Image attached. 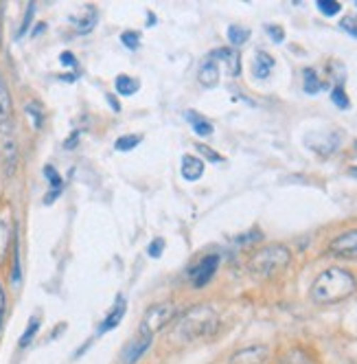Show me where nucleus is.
<instances>
[{
    "instance_id": "f257e3e1",
    "label": "nucleus",
    "mask_w": 357,
    "mask_h": 364,
    "mask_svg": "<svg viewBox=\"0 0 357 364\" xmlns=\"http://www.w3.org/2000/svg\"><path fill=\"white\" fill-rule=\"evenodd\" d=\"M219 327V316L211 305H195L185 316L173 321L171 336L175 343H195L202 338H211Z\"/></svg>"
},
{
    "instance_id": "f03ea898",
    "label": "nucleus",
    "mask_w": 357,
    "mask_h": 364,
    "mask_svg": "<svg viewBox=\"0 0 357 364\" xmlns=\"http://www.w3.org/2000/svg\"><path fill=\"white\" fill-rule=\"evenodd\" d=\"M357 290L355 277L344 268H326L320 272L312 285V301L318 305H334L348 299Z\"/></svg>"
},
{
    "instance_id": "7ed1b4c3",
    "label": "nucleus",
    "mask_w": 357,
    "mask_h": 364,
    "mask_svg": "<svg viewBox=\"0 0 357 364\" xmlns=\"http://www.w3.org/2000/svg\"><path fill=\"white\" fill-rule=\"evenodd\" d=\"M290 259H292V255L285 246H268V248H261L250 257L248 270L259 279H270L276 272L287 268Z\"/></svg>"
},
{
    "instance_id": "20e7f679",
    "label": "nucleus",
    "mask_w": 357,
    "mask_h": 364,
    "mask_svg": "<svg viewBox=\"0 0 357 364\" xmlns=\"http://www.w3.org/2000/svg\"><path fill=\"white\" fill-rule=\"evenodd\" d=\"M175 318H177V305L175 303H171V301L156 303L145 311L141 327H138V333H147V336L156 338V333L167 329Z\"/></svg>"
},
{
    "instance_id": "39448f33",
    "label": "nucleus",
    "mask_w": 357,
    "mask_h": 364,
    "mask_svg": "<svg viewBox=\"0 0 357 364\" xmlns=\"http://www.w3.org/2000/svg\"><path fill=\"white\" fill-rule=\"evenodd\" d=\"M217 266H219V255H207L199 264H195L189 270V279L193 283V288H204V285L215 277Z\"/></svg>"
},
{
    "instance_id": "423d86ee",
    "label": "nucleus",
    "mask_w": 357,
    "mask_h": 364,
    "mask_svg": "<svg viewBox=\"0 0 357 364\" xmlns=\"http://www.w3.org/2000/svg\"><path fill=\"white\" fill-rule=\"evenodd\" d=\"M151 345H154V336H147V333H138L134 341H130L123 351H121V362L123 364H136L141 362V358L151 349Z\"/></svg>"
},
{
    "instance_id": "0eeeda50",
    "label": "nucleus",
    "mask_w": 357,
    "mask_h": 364,
    "mask_svg": "<svg viewBox=\"0 0 357 364\" xmlns=\"http://www.w3.org/2000/svg\"><path fill=\"white\" fill-rule=\"evenodd\" d=\"M329 250L338 257L357 259V230H346L329 244Z\"/></svg>"
},
{
    "instance_id": "6e6552de",
    "label": "nucleus",
    "mask_w": 357,
    "mask_h": 364,
    "mask_svg": "<svg viewBox=\"0 0 357 364\" xmlns=\"http://www.w3.org/2000/svg\"><path fill=\"white\" fill-rule=\"evenodd\" d=\"M268 355H270V349L265 345H252V347L239 349L231 358V364H265Z\"/></svg>"
},
{
    "instance_id": "1a4fd4ad",
    "label": "nucleus",
    "mask_w": 357,
    "mask_h": 364,
    "mask_svg": "<svg viewBox=\"0 0 357 364\" xmlns=\"http://www.w3.org/2000/svg\"><path fill=\"white\" fill-rule=\"evenodd\" d=\"M307 143H309L312 149H316V151H320V154L326 156V154H334V151L338 149V145H340V134H338V132H326V134L318 132V134L307 136Z\"/></svg>"
},
{
    "instance_id": "9d476101",
    "label": "nucleus",
    "mask_w": 357,
    "mask_h": 364,
    "mask_svg": "<svg viewBox=\"0 0 357 364\" xmlns=\"http://www.w3.org/2000/svg\"><path fill=\"white\" fill-rule=\"evenodd\" d=\"M125 299L123 296H119L116 299V303L110 307V311L106 314V318H104V323L99 325V329H97V333L101 336V333H106V331H112L114 327H119L121 325V321H123V316H125Z\"/></svg>"
},
{
    "instance_id": "9b49d317",
    "label": "nucleus",
    "mask_w": 357,
    "mask_h": 364,
    "mask_svg": "<svg viewBox=\"0 0 357 364\" xmlns=\"http://www.w3.org/2000/svg\"><path fill=\"white\" fill-rule=\"evenodd\" d=\"M213 60H221L228 68V75L231 77H239L241 75V58L235 53L233 48H217L213 50Z\"/></svg>"
},
{
    "instance_id": "f8f14e48",
    "label": "nucleus",
    "mask_w": 357,
    "mask_h": 364,
    "mask_svg": "<svg viewBox=\"0 0 357 364\" xmlns=\"http://www.w3.org/2000/svg\"><path fill=\"white\" fill-rule=\"evenodd\" d=\"M197 80H199V84L204 88H215L219 84V68H217V62L213 58H209L207 62H202Z\"/></svg>"
},
{
    "instance_id": "ddd939ff",
    "label": "nucleus",
    "mask_w": 357,
    "mask_h": 364,
    "mask_svg": "<svg viewBox=\"0 0 357 364\" xmlns=\"http://www.w3.org/2000/svg\"><path fill=\"white\" fill-rule=\"evenodd\" d=\"M3 165H5V176H13L16 173V167H18V147H16V141L11 136H5L3 139Z\"/></svg>"
},
{
    "instance_id": "4468645a",
    "label": "nucleus",
    "mask_w": 357,
    "mask_h": 364,
    "mask_svg": "<svg viewBox=\"0 0 357 364\" xmlns=\"http://www.w3.org/2000/svg\"><path fill=\"white\" fill-rule=\"evenodd\" d=\"M272 70H274V58H270L265 50H259V53L254 55V62H252L254 77H259V80H268Z\"/></svg>"
},
{
    "instance_id": "2eb2a0df",
    "label": "nucleus",
    "mask_w": 357,
    "mask_h": 364,
    "mask_svg": "<svg viewBox=\"0 0 357 364\" xmlns=\"http://www.w3.org/2000/svg\"><path fill=\"white\" fill-rule=\"evenodd\" d=\"M185 119L193 125V132L197 134V136H211L213 134V123L211 121H207L204 117H199L197 112H193V110H187V114H185Z\"/></svg>"
},
{
    "instance_id": "dca6fc26",
    "label": "nucleus",
    "mask_w": 357,
    "mask_h": 364,
    "mask_svg": "<svg viewBox=\"0 0 357 364\" xmlns=\"http://www.w3.org/2000/svg\"><path fill=\"white\" fill-rule=\"evenodd\" d=\"M202 173H204V163L199 159H195V156H185V159H182V176H185V180L195 182V180L202 178Z\"/></svg>"
},
{
    "instance_id": "f3484780",
    "label": "nucleus",
    "mask_w": 357,
    "mask_h": 364,
    "mask_svg": "<svg viewBox=\"0 0 357 364\" xmlns=\"http://www.w3.org/2000/svg\"><path fill=\"white\" fill-rule=\"evenodd\" d=\"M11 117V97L7 90V84L0 77V125H5Z\"/></svg>"
},
{
    "instance_id": "a211bd4d",
    "label": "nucleus",
    "mask_w": 357,
    "mask_h": 364,
    "mask_svg": "<svg viewBox=\"0 0 357 364\" xmlns=\"http://www.w3.org/2000/svg\"><path fill=\"white\" fill-rule=\"evenodd\" d=\"M44 176L48 178V185L53 187V191H50V193L46 196V200H44L46 204H50V202H53V200L60 196V191H62V176H60L53 167H50V165L44 167Z\"/></svg>"
},
{
    "instance_id": "6ab92c4d",
    "label": "nucleus",
    "mask_w": 357,
    "mask_h": 364,
    "mask_svg": "<svg viewBox=\"0 0 357 364\" xmlns=\"http://www.w3.org/2000/svg\"><path fill=\"white\" fill-rule=\"evenodd\" d=\"M114 88H116V92H119V95L130 97V95H134V92L138 90V82H136V80H132L130 75H119L116 80H114Z\"/></svg>"
},
{
    "instance_id": "aec40b11",
    "label": "nucleus",
    "mask_w": 357,
    "mask_h": 364,
    "mask_svg": "<svg viewBox=\"0 0 357 364\" xmlns=\"http://www.w3.org/2000/svg\"><path fill=\"white\" fill-rule=\"evenodd\" d=\"M97 9L92 7V5H88L86 7V16L84 18H79V20H75L72 24H75V29L77 31H82V33H88V31H92L94 29V24H97Z\"/></svg>"
},
{
    "instance_id": "412c9836",
    "label": "nucleus",
    "mask_w": 357,
    "mask_h": 364,
    "mask_svg": "<svg viewBox=\"0 0 357 364\" xmlns=\"http://www.w3.org/2000/svg\"><path fill=\"white\" fill-rule=\"evenodd\" d=\"M9 240H11V226L7 220H0V264H3L5 257H7Z\"/></svg>"
},
{
    "instance_id": "4be33fe9",
    "label": "nucleus",
    "mask_w": 357,
    "mask_h": 364,
    "mask_svg": "<svg viewBox=\"0 0 357 364\" xmlns=\"http://www.w3.org/2000/svg\"><path fill=\"white\" fill-rule=\"evenodd\" d=\"M278 364H314V362H312L309 353H304L302 349H292L278 360Z\"/></svg>"
},
{
    "instance_id": "5701e85b",
    "label": "nucleus",
    "mask_w": 357,
    "mask_h": 364,
    "mask_svg": "<svg viewBox=\"0 0 357 364\" xmlns=\"http://www.w3.org/2000/svg\"><path fill=\"white\" fill-rule=\"evenodd\" d=\"M302 77H304V92H307V95H316V92L324 86V84L318 80V75H316L314 68H304Z\"/></svg>"
},
{
    "instance_id": "b1692460",
    "label": "nucleus",
    "mask_w": 357,
    "mask_h": 364,
    "mask_svg": "<svg viewBox=\"0 0 357 364\" xmlns=\"http://www.w3.org/2000/svg\"><path fill=\"white\" fill-rule=\"evenodd\" d=\"M250 38V29L246 27H239V24H233V27H228V40H231L233 46H241L246 44Z\"/></svg>"
},
{
    "instance_id": "393cba45",
    "label": "nucleus",
    "mask_w": 357,
    "mask_h": 364,
    "mask_svg": "<svg viewBox=\"0 0 357 364\" xmlns=\"http://www.w3.org/2000/svg\"><path fill=\"white\" fill-rule=\"evenodd\" d=\"M24 112H27V117L33 119V127L35 129H42L44 125V112H42V106L38 101H29L27 106H24Z\"/></svg>"
},
{
    "instance_id": "a878e982",
    "label": "nucleus",
    "mask_w": 357,
    "mask_h": 364,
    "mask_svg": "<svg viewBox=\"0 0 357 364\" xmlns=\"http://www.w3.org/2000/svg\"><path fill=\"white\" fill-rule=\"evenodd\" d=\"M38 329H40V318L33 316V318L29 321L27 329H24V333L20 336V347H22V349H24V347H29V345L33 343V338H35Z\"/></svg>"
},
{
    "instance_id": "bb28decb",
    "label": "nucleus",
    "mask_w": 357,
    "mask_h": 364,
    "mask_svg": "<svg viewBox=\"0 0 357 364\" xmlns=\"http://www.w3.org/2000/svg\"><path fill=\"white\" fill-rule=\"evenodd\" d=\"M141 141H143V139H141L138 134H127V136H121V139H116L114 147H116L119 151H130V149H134V147H136Z\"/></svg>"
},
{
    "instance_id": "cd10ccee",
    "label": "nucleus",
    "mask_w": 357,
    "mask_h": 364,
    "mask_svg": "<svg viewBox=\"0 0 357 364\" xmlns=\"http://www.w3.org/2000/svg\"><path fill=\"white\" fill-rule=\"evenodd\" d=\"M318 9H320V14H324V16H338L340 11H342V5L338 3V0H318Z\"/></svg>"
},
{
    "instance_id": "c85d7f7f",
    "label": "nucleus",
    "mask_w": 357,
    "mask_h": 364,
    "mask_svg": "<svg viewBox=\"0 0 357 364\" xmlns=\"http://www.w3.org/2000/svg\"><path fill=\"white\" fill-rule=\"evenodd\" d=\"M331 101H334L340 110H348L351 108V101H348V97H346V92H344L342 86H336L334 88V92H331Z\"/></svg>"
},
{
    "instance_id": "c756f323",
    "label": "nucleus",
    "mask_w": 357,
    "mask_h": 364,
    "mask_svg": "<svg viewBox=\"0 0 357 364\" xmlns=\"http://www.w3.org/2000/svg\"><path fill=\"white\" fill-rule=\"evenodd\" d=\"M33 14H35V3H29V5H27V11H24V20H22V24H20L18 38H22L24 33L29 31V27H31V20H33Z\"/></svg>"
},
{
    "instance_id": "7c9ffc66",
    "label": "nucleus",
    "mask_w": 357,
    "mask_h": 364,
    "mask_svg": "<svg viewBox=\"0 0 357 364\" xmlns=\"http://www.w3.org/2000/svg\"><path fill=\"white\" fill-rule=\"evenodd\" d=\"M121 42L130 48V50H136L138 46H141V36L136 33V31H125L123 36H121Z\"/></svg>"
},
{
    "instance_id": "2f4dec72",
    "label": "nucleus",
    "mask_w": 357,
    "mask_h": 364,
    "mask_svg": "<svg viewBox=\"0 0 357 364\" xmlns=\"http://www.w3.org/2000/svg\"><path fill=\"white\" fill-rule=\"evenodd\" d=\"M163 250H165V240H154L149 244V248H147V255L151 257V259H158L160 255H163Z\"/></svg>"
},
{
    "instance_id": "473e14b6",
    "label": "nucleus",
    "mask_w": 357,
    "mask_h": 364,
    "mask_svg": "<svg viewBox=\"0 0 357 364\" xmlns=\"http://www.w3.org/2000/svg\"><path fill=\"white\" fill-rule=\"evenodd\" d=\"M197 151L204 156V159H209L211 163H221V161H224L217 151H213V149H211V147H207V145H197Z\"/></svg>"
},
{
    "instance_id": "72a5a7b5",
    "label": "nucleus",
    "mask_w": 357,
    "mask_h": 364,
    "mask_svg": "<svg viewBox=\"0 0 357 364\" xmlns=\"http://www.w3.org/2000/svg\"><path fill=\"white\" fill-rule=\"evenodd\" d=\"M340 27L348 33V36H353V38H357V18H344L342 22H340Z\"/></svg>"
},
{
    "instance_id": "f704fd0d",
    "label": "nucleus",
    "mask_w": 357,
    "mask_h": 364,
    "mask_svg": "<svg viewBox=\"0 0 357 364\" xmlns=\"http://www.w3.org/2000/svg\"><path fill=\"white\" fill-rule=\"evenodd\" d=\"M268 33L274 38V42H283V40H285V31L280 29V27H272V24H270V27H268Z\"/></svg>"
},
{
    "instance_id": "c9c22d12",
    "label": "nucleus",
    "mask_w": 357,
    "mask_h": 364,
    "mask_svg": "<svg viewBox=\"0 0 357 364\" xmlns=\"http://www.w3.org/2000/svg\"><path fill=\"white\" fill-rule=\"evenodd\" d=\"M5 307H7V299H5L3 285H0V329H3V321H5Z\"/></svg>"
},
{
    "instance_id": "e433bc0d",
    "label": "nucleus",
    "mask_w": 357,
    "mask_h": 364,
    "mask_svg": "<svg viewBox=\"0 0 357 364\" xmlns=\"http://www.w3.org/2000/svg\"><path fill=\"white\" fill-rule=\"evenodd\" d=\"M60 62H62L64 66H77V60H75V55H72V53H68V50H66V53H62V55H60Z\"/></svg>"
},
{
    "instance_id": "4c0bfd02",
    "label": "nucleus",
    "mask_w": 357,
    "mask_h": 364,
    "mask_svg": "<svg viewBox=\"0 0 357 364\" xmlns=\"http://www.w3.org/2000/svg\"><path fill=\"white\" fill-rule=\"evenodd\" d=\"M108 101H110V106L114 108V112H119V110H121V106H119V101H116V99H114L112 95H108Z\"/></svg>"
},
{
    "instance_id": "58836bf2",
    "label": "nucleus",
    "mask_w": 357,
    "mask_h": 364,
    "mask_svg": "<svg viewBox=\"0 0 357 364\" xmlns=\"http://www.w3.org/2000/svg\"><path fill=\"white\" fill-rule=\"evenodd\" d=\"M351 176H357V169H355V167L351 169Z\"/></svg>"
},
{
    "instance_id": "ea45409f",
    "label": "nucleus",
    "mask_w": 357,
    "mask_h": 364,
    "mask_svg": "<svg viewBox=\"0 0 357 364\" xmlns=\"http://www.w3.org/2000/svg\"><path fill=\"white\" fill-rule=\"evenodd\" d=\"M355 149H357V143H355Z\"/></svg>"
}]
</instances>
